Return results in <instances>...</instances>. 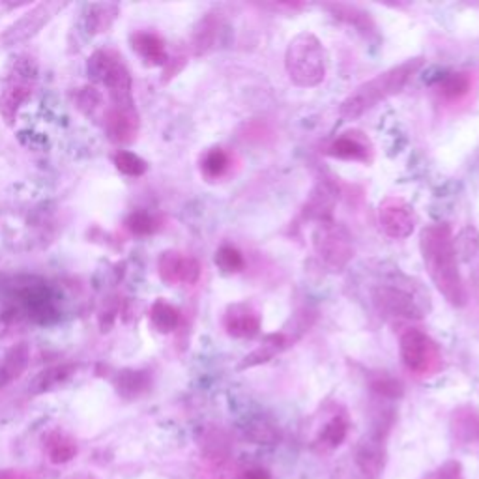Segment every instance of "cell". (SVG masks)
Wrapping results in <instances>:
<instances>
[{
  "instance_id": "6da1fadb",
  "label": "cell",
  "mask_w": 479,
  "mask_h": 479,
  "mask_svg": "<svg viewBox=\"0 0 479 479\" xmlns=\"http://www.w3.org/2000/svg\"><path fill=\"white\" fill-rule=\"evenodd\" d=\"M420 249L427 274L436 290L452 306L463 307L468 300L466 286L459 270L457 242L448 224L427 225L420 234Z\"/></svg>"
},
{
  "instance_id": "7a4b0ae2",
  "label": "cell",
  "mask_w": 479,
  "mask_h": 479,
  "mask_svg": "<svg viewBox=\"0 0 479 479\" xmlns=\"http://www.w3.org/2000/svg\"><path fill=\"white\" fill-rule=\"evenodd\" d=\"M423 62V57H414L379 73L377 78L365 81L341 103L339 115L345 120H356L379 103L386 101L391 96H397L422 69Z\"/></svg>"
},
{
  "instance_id": "3957f363",
  "label": "cell",
  "mask_w": 479,
  "mask_h": 479,
  "mask_svg": "<svg viewBox=\"0 0 479 479\" xmlns=\"http://www.w3.org/2000/svg\"><path fill=\"white\" fill-rule=\"evenodd\" d=\"M373 304L386 317L423 318L431 311L429 292L407 276H391L373 288Z\"/></svg>"
},
{
  "instance_id": "277c9868",
  "label": "cell",
  "mask_w": 479,
  "mask_h": 479,
  "mask_svg": "<svg viewBox=\"0 0 479 479\" xmlns=\"http://www.w3.org/2000/svg\"><path fill=\"white\" fill-rule=\"evenodd\" d=\"M36 79H38V64L30 55L19 53L8 58L0 76V117L6 126L17 122L21 107L34 92Z\"/></svg>"
},
{
  "instance_id": "5b68a950",
  "label": "cell",
  "mask_w": 479,
  "mask_h": 479,
  "mask_svg": "<svg viewBox=\"0 0 479 479\" xmlns=\"http://www.w3.org/2000/svg\"><path fill=\"white\" fill-rule=\"evenodd\" d=\"M328 55L313 32H300L285 51V69L290 81L300 89H315L326 78Z\"/></svg>"
},
{
  "instance_id": "8992f818",
  "label": "cell",
  "mask_w": 479,
  "mask_h": 479,
  "mask_svg": "<svg viewBox=\"0 0 479 479\" xmlns=\"http://www.w3.org/2000/svg\"><path fill=\"white\" fill-rule=\"evenodd\" d=\"M8 300L19 309L23 318L36 324H53L60 318L55 294L44 279L25 277L12 288Z\"/></svg>"
},
{
  "instance_id": "52a82bcc",
  "label": "cell",
  "mask_w": 479,
  "mask_h": 479,
  "mask_svg": "<svg viewBox=\"0 0 479 479\" xmlns=\"http://www.w3.org/2000/svg\"><path fill=\"white\" fill-rule=\"evenodd\" d=\"M399 352L404 367L416 377H434L442 370V352L438 343L418 328L402 331Z\"/></svg>"
},
{
  "instance_id": "ba28073f",
  "label": "cell",
  "mask_w": 479,
  "mask_h": 479,
  "mask_svg": "<svg viewBox=\"0 0 479 479\" xmlns=\"http://www.w3.org/2000/svg\"><path fill=\"white\" fill-rule=\"evenodd\" d=\"M313 249L331 272H341L354 256V244L349 231L334 219L318 224L313 231Z\"/></svg>"
},
{
  "instance_id": "9c48e42d",
  "label": "cell",
  "mask_w": 479,
  "mask_h": 479,
  "mask_svg": "<svg viewBox=\"0 0 479 479\" xmlns=\"http://www.w3.org/2000/svg\"><path fill=\"white\" fill-rule=\"evenodd\" d=\"M68 6V3H40L36 5L32 10L23 14L17 21H14L0 36V44L3 47H16L21 44L30 42L34 36H38L49 21L62 12Z\"/></svg>"
},
{
  "instance_id": "30bf717a",
  "label": "cell",
  "mask_w": 479,
  "mask_h": 479,
  "mask_svg": "<svg viewBox=\"0 0 479 479\" xmlns=\"http://www.w3.org/2000/svg\"><path fill=\"white\" fill-rule=\"evenodd\" d=\"M380 229L393 240H404L414 233L416 215L412 206L401 197H388L379 208Z\"/></svg>"
},
{
  "instance_id": "8fae6325",
  "label": "cell",
  "mask_w": 479,
  "mask_h": 479,
  "mask_svg": "<svg viewBox=\"0 0 479 479\" xmlns=\"http://www.w3.org/2000/svg\"><path fill=\"white\" fill-rule=\"evenodd\" d=\"M99 85H103L109 92L113 107L117 109H135L133 92H131V76L126 64L120 57L115 53H109L107 66L103 69V76L99 79Z\"/></svg>"
},
{
  "instance_id": "7c38bea8",
  "label": "cell",
  "mask_w": 479,
  "mask_h": 479,
  "mask_svg": "<svg viewBox=\"0 0 479 479\" xmlns=\"http://www.w3.org/2000/svg\"><path fill=\"white\" fill-rule=\"evenodd\" d=\"M158 272L163 283L174 285H195L201 279V265L193 256L180 251H163L158 259Z\"/></svg>"
},
{
  "instance_id": "4fadbf2b",
  "label": "cell",
  "mask_w": 479,
  "mask_h": 479,
  "mask_svg": "<svg viewBox=\"0 0 479 479\" xmlns=\"http://www.w3.org/2000/svg\"><path fill=\"white\" fill-rule=\"evenodd\" d=\"M224 328L231 338L253 339L261 331V315L251 304H231L224 315Z\"/></svg>"
},
{
  "instance_id": "5bb4252c",
  "label": "cell",
  "mask_w": 479,
  "mask_h": 479,
  "mask_svg": "<svg viewBox=\"0 0 479 479\" xmlns=\"http://www.w3.org/2000/svg\"><path fill=\"white\" fill-rule=\"evenodd\" d=\"M328 156L345 161L370 163L373 158V149L370 139H365L363 133L349 131L331 142V146L328 149Z\"/></svg>"
},
{
  "instance_id": "9a60e30c",
  "label": "cell",
  "mask_w": 479,
  "mask_h": 479,
  "mask_svg": "<svg viewBox=\"0 0 479 479\" xmlns=\"http://www.w3.org/2000/svg\"><path fill=\"white\" fill-rule=\"evenodd\" d=\"M105 130L109 139L117 144L131 142L139 133V115L135 109L110 107L105 117Z\"/></svg>"
},
{
  "instance_id": "2e32d148",
  "label": "cell",
  "mask_w": 479,
  "mask_h": 479,
  "mask_svg": "<svg viewBox=\"0 0 479 479\" xmlns=\"http://www.w3.org/2000/svg\"><path fill=\"white\" fill-rule=\"evenodd\" d=\"M356 464L359 472L370 479H377L382 474L384 464H386V450L382 444L380 432H377L370 440L361 442L356 452Z\"/></svg>"
},
{
  "instance_id": "e0dca14e",
  "label": "cell",
  "mask_w": 479,
  "mask_h": 479,
  "mask_svg": "<svg viewBox=\"0 0 479 479\" xmlns=\"http://www.w3.org/2000/svg\"><path fill=\"white\" fill-rule=\"evenodd\" d=\"M131 47L149 66H165L169 62L165 42L154 32H137L131 36Z\"/></svg>"
},
{
  "instance_id": "ac0fdd59",
  "label": "cell",
  "mask_w": 479,
  "mask_h": 479,
  "mask_svg": "<svg viewBox=\"0 0 479 479\" xmlns=\"http://www.w3.org/2000/svg\"><path fill=\"white\" fill-rule=\"evenodd\" d=\"M30 361V347L28 343H17L6 350V354L0 358V388L8 386L16 379H19L28 367Z\"/></svg>"
},
{
  "instance_id": "d6986e66",
  "label": "cell",
  "mask_w": 479,
  "mask_h": 479,
  "mask_svg": "<svg viewBox=\"0 0 479 479\" xmlns=\"http://www.w3.org/2000/svg\"><path fill=\"white\" fill-rule=\"evenodd\" d=\"M76 371H78V367L71 365V363L47 367V370L40 371L32 379V382L28 384V391L32 395H42V393L53 391L58 386H62L64 382H68L73 375H76Z\"/></svg>"
},
{
  "instance_id": "ffe728a7",
  "label": "cell",
  "mask_w": 479,
  "mask_h": 479,
  "mask_svg": "<svg viewBox=\"0 0 479 479\" xmlns=\"http://www.w3.org/2000/svg\"><path fill=\"white\" fill-rule=\"evenodd\" d=\"M288 345H290V338L283 334V331H279V334L266 336L259 347L244 358V361L240 363V370H251V367L268 363L277 354H281Z\"/></svg>"
},
{
  "instance_id": "44dd1931",
  "label": "cell",
  "mask_w": 479,
  "mask_h": 479,
  "mask_svg": "<svg viewBox=\"0 0 479 479\" xmlns=\"http://www.w3.org/2000/svg\"><path fill=\"white\" fill-rule=\"evenodd\" d=\"M338 193L336 190L329 186V183H318L315 192L311 193V199L306 206V215L309 219H317L318 224H324V221H331V213H334Z\"/></svg>"
},
{
  "instance_id": "7402d4cb",
  "label": "cell",
  "mask_w": 479,
  "mask_h": 479,
  "mask_svg": "<svg viewBox=\"0 0 479 479\" xmlns=\"http://www.w3.org/2000/svg\"><path fill=\"white\" fill-rule=\"evenodd\" d=\"M324 8L334 16L336 19L354 26L358 32L365 34L367 38H371V36L377 34V26L373 23V19L370 17V14H365L363 10L350 6V5H341V3H334V5H324Z\"/></svg>"
},
{
  "instance_id": "603a6c76",
  "label": "cell",
  "mask_w": 479,
  "mask_h": 479,
  "mask_svg": "<svg viewBox=\"0 0 479 479\" xmlns=\"http://www.w3.org/2000/svg\"><path fill=\"white\" fill-rule=\"evenodd\" d=\"M119 6L117 5H110V3H92L87 6L85 12V25L87 30L96 36V34H103L109 32L110 26L115 25V21L119 19Z\"/></svg>"
},
{
  "instance_id": "cb8c5ba5",
  "label": "cell",
  "mask_w": 479,
  "mask_h": 479,
  "mask_svg": "<svg viewBox=\"0 0 479 479\" xmlns=\"http://www.w3.org/2000/svg\"><path fill=\"white\" fill-rule=\"evenodd\" d=\"M115 390L120 397L128 399V401H133L141 395H144L146 391L151 390V375L144 373V371H135V370H122L115 380Z\"/></svg>"
},
{
  "instance_id": "d4e9b609",
  "label": "cell",
  "mask_w": 479,
  "mask_h": 479,
  "mask_svg": "<svg viewBox=\"0 0 479 479\" xmlns=\"http://www.w3.org/2000/svg\"><path fill=\"white\" fill-rule=\"evenodd\" d=\"M438 94L446 99H461L472 89V81L463 71H450L440 76L434 83Z\"/></svg>"
},
{
  "instance_id": "484cf974",
  "label": "cell",
  "mask_w": 479,
  "mask_h": 479,
  "mask_svg": "<svg viewBox=\"0 0 479 479\" xmlns=\"http://www.w3.org/2000/svg\"><path fill=\"white\" fill-rule=\"evenodd\" d=\"M47 455L53 464H64L78 455V444L76 440L69 438L64 432H51L46 442Z\"/></svg>"
},
{
  "instance_id": "4316f807",
  "label": "cell",
  "mask_w": 479,
  "mask_h": 479,
  "mask_svg": "<svg viewBox=\"0 0 479 479\" xmlns=\"http://www.w3.org/2000/svg\"><path fill=\"white\" fill-rule=\"evenodd\" d=\"M347 434H349V420L341 414L331 418L320 431L318 434V442L328 448V450H334V448H339L343 442L347 440Z\"/></svg>"
},
{
  "instance_id": "83f0119b",
  "label": "cell",
  "mask_w": 479,
  "mask_h": 479,
  "mask_svg": "<svg viewBox=\"0 0 479 479\" xmlns=\"http://www.w3.org/2000/svg\"><path fill=\"white\" fill-rule=\"evenodd\" d=\"M151 320L160 334H172L180 324V311L165 300H158L151 309Z\"/></svg>"
},
{
  "instance_id": "f1b7e54d",
  "label": "cell",
  "mask_w": 479,
  "mask_h": 479,
  "mask_svg": "<svg viewBox=\"0 0 479 479\" xmlns=\"http://www.w3.org/2000/svg\"><path fill=\"white\" fill-rule=\"evenodd\" d=\"M231 167V156L224 151V149H212L204 154L203 161H201V169L203 174L208 180H215L224 176Z\"/></svg>"
},
{
  "instance_id": "f546056e",
  "label": "cell",
  "mask_w": 479,
  "mask_h": 479,
  "mask_svg": "<svg viewBox=\"0 0 479 479\" xmlns=\"http://www.w3.org/2000/svg\"><path fill=\"white\" fill-rule=\"evenodd\" d=\"M217 28H219V23L212 16H208L201 21L199 28L193 34V49L197 55H204L213 47Z\"/></svg>"
},
{
  "instance_id": "4dcf8cb0",
  "label": "cell",
  "mask_w": 479,
  "mask_h": 479,
  "mask_svg": "<svg viewBox=\"0 0 479 479\" xmlns=\"http://www.w3.org/2000/svg\"><path fill=\"white\" fill-rule=\"evenodd\" d=\"M215 266L224 274H238L244 270V255L234 245H221L215 251Z\"/></svg>"
},
{
  "instance_id": "1f68e13d",
  "label": "cell",
  "mask_w": 479,
  "mask_h": 479,
  "mask_svg": "<svg viewBox=\"0 0 479 479\" xmlns=\"http://www.w3.org/2000/svg\"><path fill=\"white\" fill-rule=\"evenodd\" d=\"M126 229L135 236H151L160 229V224L149 212H133L126 217Z\"/></svg>"
},
{
  "instance_id": "d6a6232c",
  "label": "cell",
  "mask_w": 479,
  "mask_h": 479,
  "mask_svg": "<svg viewBox=\"0 0 479 479\" xmlns=\"http://www.w3.org/2000/svg\"><path fill=\"white\" fill-rule=\"evenodd\" d=\"M245 434L255 442V444H276L279 440V431L268 420H253L245 427Z\"/></svg>"
},
{
  "instance_id": "836d02e7",
  "label": "cell",
  "mask_w": 479,
  "mask_h": 479,
  "mask_svg": "<svg viewBox=\"0 0 479 479\" xmlns=\"http://www.w3.org/2000/svg\"><path fill=\"white\" fill-rule=\"evenodd\" d=\"M115 167L122 174L133 176V178H139L146 171H149V163H146L141 156H137L133 152H126V151H120L115 154Z\"/></svg>"
},
{
  "instance_id": "e575fe53",
  "label": "cell",
  "mask_w": 479,
  "mask_h": 479,
  "mask_svg": "<svg viewBox=\"0 0 479 479\" xmlns=\"http://www.w3.org/2000/svg\"><path fill=\"white\" fill-rule=\"evenodd\" d=\"M23 317L19 309L6 298L0 300V339L6 338L10 334V329L16 322H19Z\"/></svg>"
},
{
  "instance_id": "d590c367",
  "label": "cell",
  "mask_w": 479,
  "mask_h": 479,
  "mask_svg": "<svg viewBox=\"0 0 479 479\" xmlns=\"http://www.w3.org/2000/svg\"><path fill=\"white\" fill-rule=\"evenodd\" d=\"M371 388L377 395L380 397H388V399H397L402 395V386L399 380H395L390 375H379L377 379H373Z\"/></svg>"
},
{
  "instance_id": "8d00e7d4",
  "label": "cell",
  "mask_w": 479,
  "mask_h": 479,
  "mask_svg": "<svg viewBox=\"0 0 479 479\" xmlns=\"http://www.w3.org/2000/svg\"><path fill=\"white\" fill-rule=\"evenodd\" d=\"M78 103H79V109L85 110V113H94V109L101 105V94L96 87H85L79 92Z\"/></svg>"
},
{
  "instance_id": "74e56055",
  "label": "cell",
  "mask_w": 479,
  "mask_h": 479,
  "mask_svg": "<svg viewBox=\"0 0 479 479\" xmlns=\"http://www.w3.org/2000/svg\"><path fill=\"white\" fill-rule=\"evenodd\" d=\"M431 479H464L463 466L457 461H448L446 464H442Z\"/></svg>"
},
{
  "instance_id": "f35d334b",
  "label": "cell",
  "mask_w": 479,
  "mask_h": 479,
  "mask_svg": "<svg viewBox=\"0 0 479 479\" xmlns=\"http://www.w3.org/2000/svg\"><path fill=\"white\" fill-rule=\"evenodd\" d=\"M240 479H272V475L265 468H249L242 474Z\"/></svg>"
},
{
  "instance_id": "ab89813d",
  "label": "cell",
  "mask_w": 479,
  "mask_h": 479,
  "mask_svg": "<svg viewBox=\"0 0 479 479\" xmlns=\"http://www.w3.org/2000/svg\"><path fill=\"white\" fill-rule=\"evenodd\" d=\"M0 479H26V475L21 472H3L0 474Z\"/></svg>"
},
{
  "instance_id": "60d3db41",
  "label": "cell",
  "mask_w": 479,
  "mask_h": 479,
  "mask_svg": "<svg viewBox=\"0 0 479 479\" xmlns=\"http://www.w3.org/2000/svg\"><path fill=\"white\" fill-rule=\"evenodd\" d=\"M472 429H474V434L479 438V418L472 420Z\"/></svg>"
}]
</instances>
